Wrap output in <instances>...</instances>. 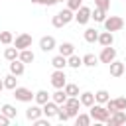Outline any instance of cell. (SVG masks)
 <instances>
[{
    "label": "cell",
    "instance_id": "6",
    "mask_svg": "<svg viewBox=\"0 0 126 126\" xmlns=\"http://www.w3.org/2000/svg\"><path fill=\"white\" fill-rule=\"evenodd\" d=\"M77 24H81V26H85L89 20H91V8H87V6H81V8H77L75 10V18H73Z\"/></svg>",
    "mask_w": 126,
    "mask_h": 126
},
{
    "label": "cell",
    "instance_id": "19",
    "mask_svg": "<svg viewBox=\"0 0 126 126\" xmlns=\"http://www.w3.org/2000/svg\"><path fill=\"white\" fill-rule=\"evenodd\" d=\"M18 59H20L22 63H32V61L35 59V55H33V51H32L30 47H28V49H22V51H20Z\"/></svg>",
    "mask_w": 126,
    "mask_h": 126
},
{
    "label": "cell",
    "instance_id": "27",
    "mask_svg": "<svg viewBox=\"0 0 126 126\" xmlns=\"http://www.w3.org/2000/svg\"><path fill=\"white\" fill-rule=\"evenodd\" d=\"M67 65H69V67H73V69H79V67L83 65V57H79V55H75V53H73V55H69V57H67Z\"/></svg>",
    "mask_w": 126,
    "mask_h": 126
},
{
    "label": "cell",
    "instance_id": "21",
    "mask_svg": "<svg viewBox=\"0 0 126 126\" xmlns=\"http://www.w3.org/2000/svg\"><path fill=\"white\" fill-rule=\"evenodd\" d=\"M91 18H93L94 22H104V20H106V10L94 6V10H91Z\"/></svg>",
    "mask_w": 126,
    "mask_h": 126
},
{
    "label": "cell",
    "instance_id": "24",
    "mask_svg": "<svg viewBox=\"0 0 126 126\" xmlns=\"http://www.w3.org/2000/svg\"><path fill=\"white\" fill-rule=\"evenodd\" d=\"M96 39H98V30H94V28H87V30H85V41L94 43Z\"/></svg>",
    "mask_w": 126,
    "mask_h": 126
},
{
    "label": "cell",
    "instance_id": "8",
    "mask_svg": "<svg viewBox=\"0 0 126 126\" xmlns=\"http://www.w3.org/2000/svg\"><path fill=\"white\" fill-rule=\"evenodd\" d=\"M65 83H67L65 71H63V69H55V71L51 73V85H53L55 89H63V87H65Z\"/></svg>",
    "mask_w": 126,
    "mask_h": 126
},
{
    "label": "cell",
    "instance_id": "34",
    "mask_svg": "<svg viewBox=\"0 0 126 126\" xmlns=\"http://www.w3.org/2000/svg\"><path fill=\"white\" fill-rule=\"evenodd\" d=\"M14 41V35H12V32H0V43H4V45H10Z\"/></svg>",
    "mask_w": 126,
    "mask_h": 126
},
{
    "label": "cell",
    "instance_id": "22",
    "mask_svg": "<svg viewBox=\"0 0 126 126\" xmlns=\"http://www.w3.org/2000/svg\"><path fill=\"white\" fill-rule=\"evenodd\" d=\"M51 65H53L55 69H65V67H67V57L59 53V55H55V57L51 59Z\"/></svg>",
    "mask_w": 126,
    "mask_h": 126
},
{
    "label": "cell",
    "instance_id": "40",
    "mask_svg": "<svg viewBox=\"0 0 126 126\" xmlns=\"http://www.w3.org/2000/svg\"><path fill=\"white\" fill-rule=\"evenodd\" d=\"M2 91H4V81L0 79V93H2Z\"/></svg>",
    "mask_w": 126,
    "mask_h": 126
},
{
    "label": "cell",
    "instance_id": "31",
    "mask_svg": "<svg viewBox=\"0 0 126 126\" xmlns=\"http://www.w3.org/2000/svg\"><path fill=\"white\" fill-rule=\"evenodd\" d=\"M91 120H93L91 114H77V116H75V124H77V126H89Z\"/></svg>",
    "mask_w": 126,
    "mask_h": 126
},
{
    "label": "cell",
    "instance_id": "9",
    "mask_svg": "<svg viewBox=\"0 0 126 126\" xmlns=\"http://www.w3.org/2000/svg\"><path fill=\"white\" fill-rule=\"evenodd\" d=\"M126 122V112L124 110H116V112H112L108 118H106V124L108 126H120V124H124Z\"/></svg>",
    "mask_w": 126,
    "mask_h": 126
},
{
    "label": "cell",
    "instance_id": "35",
    "mask_svg": "<svg viewBox=\"0 0 126 126\" xmlns=\"http://www.w3.org/2000/svg\"><path fill=\"white\" fill-rule=\"evenodd\" d=\"M65 2H67V8H71L73 12H75L77 8H81V6H83V0H65Z\"/></svg>",
    "mask_w": 126,
    "mask_h": 126
},
{
    "label": "cell",
    "instance_id": "28",
    "mask_svg": "<svg viewBox=\"0 0 126 126\" xmlns=\"http://www.w3.org/2000/svg\"><path fill=\"white\" fill-rule=\"evenodd\" d=\"M0 112H2V114H6V116H8L10 120L18 116V110H16V108H14L12 104H2V108H0Z\"/></svg>",
    "mask_w": 126,
    "mask_h": 126
},
{
    "label": "cell",
    "instance_id": "38",
    "mask_svg": "<svg viewBox=\"0 0 126 126\" xmlns=\"http://www.w3.org/2000/svg\"><path fill=\"white\" fill-rule=\"evenodd\" d=\"M33 122H35V126H49V118H47V116H45V118H41V116H39V118H37V120H33Z\"/></svg>",
    "mask_w": 126,
    "mask_h": 126
},
{
    "label": "cell",
    "instance_id": "25",
    "mask_svg": "<svg viewBox=\"0 0 126 126\" xmlns=\"http://www.w3.org/2000/svg\"><path fill=\"white\" fill-rule=\"evenodd\" d=\"M63 91H65L67 96H79V94H81V93H79V87H77L75 83H65Z\"/></svg>",
    "mask_w": 126,
    "mask_h": 126
},
{
    "label": "cell",
    "instance_id": "33",
    "mask_svg": "<svg viewBox=\"0 0 126 126\" xmlns=\"http://www.w3.org/2000/svg\"><path fill=\"white\" fill-rule=\"evenodd\" d=\"M57 118L61 120V122H67L71 116H69V110L65 108V104H59V110H57Z\"/></svg>",
    "mask_w": 126,
    "mask_h": 126
},
{
    "label": "cell",
    "instance_id": "17",
    "mask_svg": "<svg viewBox=\"0 0 126 126\" xmlns=\"http://www.w3.org/2000/svg\"><path fill=\"white\" fill-rule=\"evenodd\" d=\"M79 100H81V104L83 106H93L94 104V93H81L79 94Z\"/></svg>",
    "mask_w": 126,
    "mask_h": 126
},
{
    "label": "cell",
    "instance_id": "14",
    "mask_svg": "<svg viewBox=\"0 0 126 126\" xmlns=\"http://www.w3.org/2000/svg\"><path fill=\"white\" fill-rule=\"evenodd\" d=\"M108 65H110V75H112V77H122V75H124V71H126V65H124V63H120V61H116V59H114V61H110Z\"/></svg>",
    "mask_w": 126,
    "mask_h": 126
},
{
    "label": "cell",
    "instance_id": "18",
    "mask_svg": "<svg viewBox=\"0 0 126 126\" xmlns=\"http://www.w3.org/2000/svg\"><path fill=\"white\" fill-rule=\"evenodd\" d=\"M57 49H59V53H61V55H65V57H69V55H73V53H75V45H73V43H69V41H63Z\"/></svg>",
    "mask_w": 126,
    "mask_h": 126
},
{
    "label": "cell",
    "instance_id": "29",
    "mask_svg": "<svg viewBox=\"0 0 126 126\" xmlns=\"http://www.w3.org/2000/svg\"><path fill=\"white\" fill-rule=\"evenodd\" d=\"M83 65H87V67H94V65H98V57L93 55V53H87V55H83Z\"/></svg>",
    "mask_w": 126,
    "mask_h": 126
},
{
    "label": "cell",
    "instance_id": "4",
    "mask_svg": "<svg viewBox=\"0 0 126 126\" xmlns=\"http://www.w3.org/2000/svg\"><path fill=\"white\" fill-rule=\"evenodd\" d=\"M14 96H16V100H20V102H32V100H33V93H32L28 87H16V89H14Z\"/></svg>",
    "mask_w": 126,
    "mask_h": 126
},
{
    "label": "cell",
    "instance_id": "7",
    "mask_svg": "<svg viewBox=\"0 0 126 126\" xmlns=\"http://www.w3.org/2000/svg\"><path fill=\"white\" fill-rule=\"evenodd\" d=\"M12 43H14V47H16L18 51L28 49V47H32V35H30V33H20Z\"/></svg>",
    "mask_w": 126,
    "mask_h": 126
},
{
    "label": "cell",
    "instance_id": "39",
    "mask_svg": "<svg viewBox=\"0 0 126 126\" xmlns=\"http://www.w3.org/2000/svg\"><path fill=\"white\" fill-rule=\"evenodd\" d=\"M8 124H10V118H8L6 114L0 112V126H8Z\"/></svg>",
    "mask_w": 126,
    "mask_h": 126
},
{
    "label": "cell",
    "instance_id": "30",
    "mask_svg": "<svg viewBox=\"0 0 126 126\" xmlns=\"http://www.w3.org/2000/svg\"><path fill=\"white\" fill-rule=\"evenodd\" d=\"M51 100H55L57 104H63V102L67 100V94H65V91H63V89H57V91L51 94Z\"/></svg>",
    "mask_w": 126,
    "mask_h": 126
},
{
    "label": "cell",
    "instance_id": "20",
    "mask_svg": "<svg viewBox=\"0 0 126 126\" xmlns=\"http://www.w3.org/2000/svg\"><path fill=\"white\" fill-rule=\"evenodd\" d=\"M49 98H51V94H49L47 91H37V93H33V100H35L39 106H41V104H45Z\"/></svg>",
    "mask_w": 126,
    "mask_h": 126
},
{
    "label": "cell",
    "instance_id": "15",
    "mask_svg": "<svg viewBox=\"0 0 126 126\" xmlns=\"http://www.w3.org/2000/svg\"><path fill=\"white\" fill-rule=\"evenodd\" d=\"M24 65H26V63H22L20 59L10 61V73H12V75H16V77L24 75V71H26V67H24Z\"/></svg>",
    "mask_w": 126,
    "mask_h": 126
},
{
    "label": "cell",
    "instance_id": "2",
    "mask_svg": "<svg viewBox=\"0 0 126 126\" xmlns=\"http://www.w3.org/2000/svg\"><path fill=\"white\" fill-rule=\"evenodd\" d=\"M89 108H91V112H89V114H91V118H93V120H96V122H106V118L110 116V112L106 110V106H104V104L94 102V104H93V106H89Z\"/></svg>",
    "mask_w": 126,
    "mask_h": 126
},
{
    "label": "cell",
    "instance_id": "16",
    "mask_svg": "<svg viewBox=\"0 0 126 126\" xmlns=\"http://www.w3.org/2000/svg\"><path fill=\"white\" fill-rule=\"evenodd\" d=\"M102 47H106V45H112L114 43V35H112V32H102V33H98V39H96Z\"/></svg>",
    "mask_w": 126,
    "mask_h": 126
},
{
    "label": "cell",
    "instance_id": "26",
    "mask_svg": "<svg viewBox=\"0 0 126 126\" xmlns=\"http://www.w3.org/2000/svg\"><path fill=\"white\" fill-rule=\"evenodd\" d=\"M108 98H110V93H108V91H104V89H100V91H96V93H94V102H98V104H104Z\"/></svg>",
    "mask_w": 126,
    "mask_h": 126
},
{
    "label": "cell",
    "instance_id": "5",
    "mask_svg": "<svg viewBox=\"0 0 126 126\" xmlns=\"http://www.w3.org/2000/svg\"><path fill=\"white\" fill-rule=\"evenodd\" d=\"M63 104H65V108L69 110V116H71V118H75V116L79 114V106H81L79 96H67V100H65Z\"/></svg>",
    "mask_w": 126,
    "mask_h": 126
},
{
    "label": "cell",
    "instance_id": "1",
    "mask_svg": "<svg viewBox=\"0 0 126 126\" xmlns=\"http://www.w3.org/2000/svg\"><path fill=\"white\" fill-rule=\"evenodd\" d=\"M73 18H75L73 10H71V8H65V10H61V12H57V14L53 16L51 24H53L55 28H63V26H67V24H69Z\"/></svg>",
    "mask_w": 126,
    "mask_h": 126
},
{
    "label": "cell",
    "instance_id": "32",
    "mask_svg": "<svg viewBox=\"0 0 126 126\" xmlns=\"http://www.w3.org/2000/svg\"><path fill=\"white\" fill-rule=\"evenodd\" d=\"M18 55H20V51H18L16 47H6V51H4V57H6L8 61H14V59H18Z\"/></svg>",
    "mask_w": 126,
    "mask_h": 126
},
{
    "label": "cell",
    "instance_id": "13",
    "mask_svg": "<svg viewBox=\"0 0 126 126\" xmlns=\"http://www.w3.org/2000/svg\"><path fill=\"white\" fill-rule=\"evenodd\" d=\"M41 114H43V112H41V106H39L37 102L26 108V118H28V120H32V122H33V120H37Z\"/></svg>",
    "mask_w": 126,
    "mask_h": 126
},
{
    "label": "cell",
    "instance_id": "41",
    "mask_svg": "<svg viewBox=\"0 0 126 126\" xmlns=\"http://www.w3.org/2000/svg\"><path fill=\"white\" fill-rule=\"evenodd\" d=\"M57 2H65V0H57Z\"/></svg>",
    "mask_w": 126,
    "mask_h": 126
},
{
    "label": "cell",
    "instance_id": "11",
    "mask_svg": "<svg viewBox=\"0 0 126 126\" xmlns=\"http://www.w3.org/2000/svg\"><path fill=\"white\" fill-rule=\"evenodd\" d=\"M57 110H59V104L55 102V100H47L45 104H41V112L47 116V118H53V116H57Z\"/></svg>",
    "mask_w": 126,
    "mask_h": 126
},
{
    "label": "cell",
    "instance_id": "23",
    "mask_svg": "<svg viewBox=\"0 0 126 126\" xmlns=\"http://www.w3.org/2000/svg\"><path fill=\"white\" fill-rule=\"evenodd\" d=\"M2 81H4V89H10V91H14V89L18 87V79H16V75H12V73H10V75H6Z\"/></svg>",
    "mask_w": 126,
    "mask_h": 126
},
{
    "label": "cell",
    "instance_id": "10",
    "mask_svg": "<svg viewBox=\"0 0 126 126\" xmlns=\"http://www.w3.org/2000/svg\"><path fill=\"white\" fill-rule=\"evenodd\" d=\"M114 59H116V49H114L112 45L102 47V51H100V55H98V61H102V63H110V61H114Z\"/></svg>",
    "mask_w": 126,
    "mask_h": 126
},
{
    "label": "cell",
    "instance_id": "12",
    "mask_svg": "<svg viewBox=\"0 0 126 126\" xmlns=\"http://www.w3.org/2000/svg\"><path fill=\"white\" fill-rule=\"evenodd\" d=\"M39 49L41 51H51V49H55V37L53 35H43L41 39H39Z\"/></svg>",
    "mask_w": 126,
    "mask_h": 126
},
{
    "label": "cell",
    "instance_id": "3",
    "mask_svg": "<svg viewBox=\"0 0 126 126\" xmlns=\"http://www.w3.org/2000/svg\"><path fill=\"white\" fill-rule=\"evenodd\" d=\"M102 24H104V30H106V32H118V30L124 28V20H122L120 16H110V18H106Z\"/></svg>",
    "mask_w": 126,
    "mask_h": 126
},
{
    "label": "cell",
    "instance_id": "36",
    "mask_svg": "<svg viewBox=\"0 0 126 126\" xmlns=\"http://www.w3.org/2000/svg\"><path fill=\"white\" fill-rule=\"evenodd\" d=\"M94 6L102 8V10H108L110 8V0H94Z\"/></svg>",
    "mask_w": 126,
    "mask_h": 126
},
{
    "label": "cell",
    "instance_id": "37",
    "mask_svg": "<svg viewBox=\"0 0 126 126\" xmlns=\"http://www.w3.org/2000/svg\"><path fill=\"white\" fill-rule=\"evenodd\" d=\"M114 100H116L118 110H126V96H118V98H114Z\"/></svg>",
    "mask_w": 126,
    "mask_h": 126
}]
</instances>
